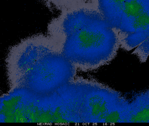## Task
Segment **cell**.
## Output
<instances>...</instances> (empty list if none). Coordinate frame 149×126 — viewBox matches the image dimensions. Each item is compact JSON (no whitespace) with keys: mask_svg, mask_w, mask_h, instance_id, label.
Wrapping results in <instances>:
<instances>
[{"mask_svg":"<svg viewBox=\"0 0 149 126\" xmlns=\"http://www.w3.org/2000/svg\"><path fill=\"white\" fill-rule=\"evenodd\" d=\"M47 34L63 56L82 71L108 64L120 48L115 30L89 1L51 20Z\"/></svg>","mask_w":149,"mask_h":126,"instance_id":"cell-1","label":"cell"},{"mask_svg":"<svg viewBox=\"0 0 149 126\" xmlns=\"http://www.w3.org/2000/svg\"><path fill=\"white\" fill-rule=\"evenodd\" d=\"M11 90L38 95L54 93L74 80L76 68L49 36L38 34L12 46L6 59Z\"/></svg>","mask_w":149,"mask_h":126,"instance_id":"cell-2","label":"cell"},{"mask_svg":"<svg viewBox=\"0 0 149 126\" xmlns=\"http://www.w3.org/2000/svg\"><path fill=\"white\" fill-rule=\"evenodd\" d=\"M100 13L117 33L120 48L140 62L149 59V0H98Z\"/></svg>","mask_w":149,"mask_h":126,"instance_id":"cell-3","label":"cell"},{"mask_svg":"<svg viewBox=\"0 0 149 126\" xmlns=\"http://www.w3.org/2000/svg\"><path fill=\"white\" fill-rule=\"evenodd\" d=\"M128 101L127 123H149V89L133 94Z\"/></svg>","mask_w":149,"mask_h":126,"instance_id":"cell-4","label":"cell"},{"mask_svg":"<svg viewBox=\"0 0 149 126\" xmlns=\"http://www.w3.org/2000/svg\"><path fill=\"white\" fill-rule=\"evenodd\" d=\"M47 4L60 12L65 11L80 6L88 0H44Z\"/></svg>","mask_w":149,"mask_h":126,"instance_id":"cell-5","label":"cell"}]
</instances>
